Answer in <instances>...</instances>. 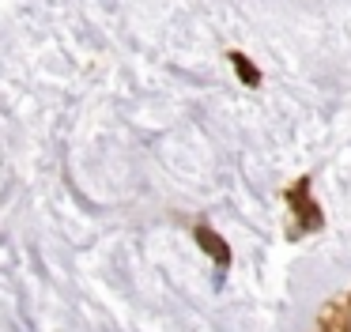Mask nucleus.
<instances>
[{"label":"nucleus","mask_w":351,"mask_h":332,"mask_svg":"<svg viewBox=\"0 0 351 332\" xmlns=\"http://www.w3.org/2000/svg\"><path fill=\"white\" fill-rule=\"evenodd\" d=\"M197 241H200V246H204V249H208V253H212L219 264H227V261H230V249L223 246V238H219L215 230H208V226H200V230H197Z\"/></svg>","instance_id":"nucleus-1"},{"label":"nucleus","mask_w":351,"mask_h":332,"mask_svg":"<svg viewBox=\"0 0 351 332\" xmlns=\"http://www.w3.org/2000/svg\"><path fill=\"white\" fill-rule=\"evenodd\" d=\"M230 60H234V68H238V75H242V80H245V83H257V80H261V75H257V72H253V64H250V60H245V57H242V53H234V57H230Z\"/></svg>","instance_id":"nucleus-2"}]
</instances>
